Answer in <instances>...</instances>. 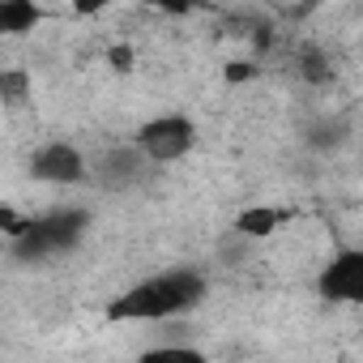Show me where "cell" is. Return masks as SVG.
Masks as SVG:
<instances>
[{
  "mask_svg": "<svg viewBox=\"0 0 363 363\" xmlns=\"http://www.w3.org/2000/svg\"><path fill=\"white\" fill-rule=\"evenodd\" d=\"M210 299V278L206 269H193V265H171V269H158V274H145L141 282L124 286L111 303H107V320L120 325V320H133V325H167V320H179L197 312L201 303Z\"/></svg>",
  "mask_w": 363,
  "mask_h": 363,
  "instance_id": "obj_1",
  "label": "cell"
},
{
  "mask_svg": "<svg viewBox=\"0 0 363 363\" xmlns=\"http://www.w3.org/2000/svg\"><path fill=\"white\" fill-rule=\"evenodd\" d=\"M90 231V210L82 206H56L43 218H30L18 240H9V257L22 265H43L65 252H73Z\"/></svg>",
  "mask_w": 363,
  "mask_h": 363,
  "instance_id": "obj_2",
  "label": "cell"
},
{
  "mask_svg": "<svg viewBox=\"0 0 363 363\" xmlns=\"http://www.w3.org/2000/svg\"><path fill=\"white\" fill-rule=\"evenodd\" d=\"M133 145H137L154 167H171V162H179V158L193 154V145H197V124H193L184 111H162V116H150V120L137 128Z\"/></svg>",
  "mask_w": 363,
  "mask_h": 363,
  "instance_id": "obj_3",
  "label": "cell"
},
{
  "mask_svg": "<svg viewBox=\"0 0 363 363\" xmlns=\"http://www.w3.org/2000/svg\"><path fill=\"white\" fill-rule=\"evenodd\" d=\"M26 175L35 179V184H48V189H77L90 175V158L73 141L56 137V141H43L39 150H30Z\"/></svg>",
  "mask_w": 363,
  "mask_h": 363,
  "instance_id": "obj_4",
  "label": "cell"
},
{
  "mask_svg": "<svg viewBox=\"0 0 363 363\" xmlns=\"http://www.w3.org/2000/svg\"><path fill=\"white\" fill-rule=\"evenodd\" d=\"M154 171H158V167H154V162L128 141V145H111V150H103V154L90 162V175H86V179H94L103 193H133V189L145 184Z\"/></svg>",
  "mask_w": 363,
  "mask_h": 363,
  "instance_id": "obj_5",
  "label": "cell"
},
{
  "mask_svg": "<svg viewBox=\"0 0 363 363\" xmlns=\"http://www.w3.org/2000/svg\"><path fill=\"white\" fill-rule=\"evenodd\" d=\"M316 295L325 303H363V248H337L316 274Z\"/></svg>",
  "mask_w": 363,
  "mask_h": 363,
  "instance_id": "obj_6",
  "label": "cell"
},
{
  "mask_svg": "<svg viewBox=\"0 0 363 363\" xmlns=\"http://www.w3.org/2000/svg\"><path fill=\"white\" fill-rule=\"evenodd\" d=\"M286 223H295V210H286V206H248V210H240V214L231 218V231L257 244V240L278 235Z\"/></svg>",
  "mask_w": 363,
  "mask_h": 363,
  "instance_id": "obj_7",
  "label": "cell"
},
{
  "mask_svg": "<svg viewBox=\"0 0 363 363\" xmlns=\"http://www.w3.org/2000/svg\"><path fill=\"white\" fill-rule=\"evenodd\" d=\"M48 22L39 0H0V39H26Z\"/></svg>",
  "mask_w": 363,
  "mask_h": 363,
  "instance_id": "obj_8",
  "label": "cell"
},
{
  "mask_svg": "<svg viewBox=\"0 0 363 363\" xmlns=\"http://www.w3.org/2000/svg\"><path fill=\"white\" fill-rule=\"evenodd\" d=\"M0 107L5 111H30L35 107V77L22 65H0Z\"/></svg>",
  "mask_w": 363,
  "mask_h": 363,
  "instance_id": "obj_9",
  "label": "cell"
},
{
  "mask_svg": "<svg viewBox=\"0 0 363 363\" xmlns=\"http://www.w3.org/2000/svg\"><path fill=\"white\" fill-rule=\"evenodd\" d=\"M303 141H308V150H316V154H337V150L350 141V124L337 120V116H320V120H312V124L303 128Z\"/></svg>",
  "mask_w": 363,
  "mask_h": 363,
  "instance_id": "obj_10",
  "label": "cell"
},
{
  "mask_svg": "<svg viewBox=\"0 0 363 363\" xmlns=\"http://www.w3.org/2000/svg\"><path fill=\"white\" fill-rule=\"evenodd\" d=\"M295 69H299V77L308 82V86H329L333 82V60H329V52L325 48H299L295 52Z\"/></svg>",
  "mask_w": 363,
  "mask_h": 363,
  "instance_id": "obj_11",
  "label": "cell"
},
{
  "mask_svg": "<svg viewBox=\"0 0 363 363\" xmlns=\"http://www.w3.org/2000/svg\"><path fill=\"white\" fill-rule=\"evenodd\" d=\"M26 214L22 210H13L9 201H0V244H9V240H18L22 231H26Z\"/></svg>",
  "mask_w": 363,
  "mask_h": 363,
  "instance_id": "obj_12",
  "label": "cell"
},
{
  "mask_svg": "<svg viewBox=\"0 0 363 363\" xmlns=\"http://www.w3.org/2000/svg\"><path fill=\"white\" fill-rule=\"evenodd\" d=\"M137 5H145V9H158V13H167V18H184V13H193L201 0H137Z\"/></svg>",
  "mask_w": 363,
  "mask_h": 363,
  "instance_id": "obj_13",
  "label": "cell"
},
{
  "mask_svg": "<svg viewBox=\"0 0 363 363\" xmlns=\"http://www.w3.org/2000/svg\"><path fill=\"white\" fill-rule=\"evenodd\" d=\"M257 73H261V65H244V60H231V65H227V73H223V77H227V82H231V86H244V82H252V77H257Z\"/></svg>",
  "mask_w": 363,
  "mask_h": 363,
  "instance_id": "obj_14",
  "label": "cell"
},
{
  "mask_svg": "<svg viewBox=\"0 0 363 363\" xmlns=\"http://www.w3.org/2000/svg\"><path fill=\"white\" fill-rule=\"evenodd\" d=\"M111 5V0H73V13H82V18H94V13H103Z\"/></svg>",
  "mask_w": 363,
  "mask_h": 363,
  "instance_id": "obj_15",
  "label": "cell"
},
{
  "mask_svg": "<svg viewBox=\"0 0 363 363\" xmlns=\"http://www.w3.org/2000/svg\"><path fill=\"white\" fill-rule=\"evenodd\" d=\"M107 56H111V69H124V73L133 69V48H111Z\"/></svg>",
  "mask_w": 363,
  "mask_h": 363,
  "instance_id": "obj_16",
  "label": "cell"
}]
</instances>
